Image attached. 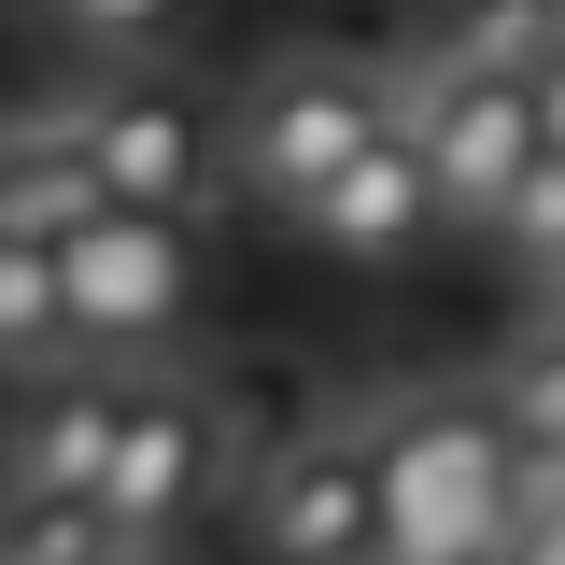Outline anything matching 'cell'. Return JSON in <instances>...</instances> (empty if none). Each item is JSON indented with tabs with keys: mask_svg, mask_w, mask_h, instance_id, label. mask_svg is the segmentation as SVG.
<instances>
[{
	"mask_svg": "<svg viewBox=\"0 0 565 565\" xmlns=\"http://www.w3.org/2000/svg\"><path fill=\"white\" fill-rule=\"evenodd\" d=\"M367 467H382V537L396 565H494L509 537V494H523V424L494 382H438L367 411Z\"/></svg>",
	"mask_w": 565,
	"mask_h": 565,
	"instance_id": "1",
	"label": "cell"
},
{
	"mask_svg": "<svg viewBox=\"0 0 565 565\" xmlns=\"http://www.w3.org/2000/svg\"><path fill=\"white\" fill-rule=\"evenodd\" d=\"M382 141H396V85L353 71V57H326V43H311V57H269L241 99H226V170H241L282 226H297L311 199H340Z\"/></svg>",
	"mask_w": 565,
	"mask_h": 565,
	"instance_id": "2",
	"label": "cell"
},
{
	"mask_svg": "<svg viewBox=\"0 0 565 565\" xmlns=\"http://www.w3.org/2000/svg\"><path fill=\"white\" fill-rule=\"evenodd\" d=\"M241 467H255V452H241V424L212 411V382L141 367V382H128V424H114V481H99V509H114L128 565L184 552L212 509H226V481H241Z\"/></svg>",
	"mask_w": 565,
	"mask_h": 565,
	"instance_id": "3",
	"label": "cell"
},
{
	"mask_svg": "<svg viewBox=\"0 0 565 565\" xmlns=\"http://www.w3.org/2000/svg\"><path fill=\"white\" fill-rule=\"evenodd\" d=\"M57 282H71V353L85 367H170V340L199 326V297H212L199 226H170V212H99L57 255Z\"/></svg>",
	"mask_w": 565,
	"mask_h": 565,
	"instance_id": "4",
	"label": "cell"
},
{
	"mask_svg": "<svg viewBox=\"0 0 565 565\" xmlns=\"http://www.w3.org/2000/svg\"><path fill=\"white\" fill-rule=\"evenodd\" d=\"M396 141L424 156V184L452 199V226H481V241H494V212L523 199V170L552 156V141H537V85H494V71H467L452 43H424V57L396 71Z\"/></svg>",
	"mask_w": 565,
	"mask_h": 565,
	"instance_id": "5",
	"label": "cell"
},
{
	"mask_svg": "<svg viewBox=\"0 0 565 565\" xmlns=\"http://www.w3.org/2000/svg\"><path fill=\"white\" fill-rule=\"evenodd\" d=\"M241 537L269 565H396L367 424H297V438H269V452L241 467Z\"/></svg>",
	"mask_w": 565,
	"mask_h": 565,
	"instance_id": "6",
	"label": "cell"
},
{
	"mask_svg": "<svg viewBox=\"0 0 565 565\" xmlns=\"http://www.w3.org/2000/svg\"><path fill=\"white\" fill-rule=\"evenodd\" d=\"M212 128L170 71H114V85H85L71 99V141H85V170H99V199L114 212H170V226H199L212 199Z\"/></svg>",
	"mask_w": 565,
	"mask_h": 565,
	"instance_id": "7",
	"label": "cell"
},
{
	"mask_svg": "<svg viewBox=\"0 0 565 565\" xmlns=\"http://www.w3.org/2000/svg\"><path fill=\"white\" fill-rule=\"evenodd\" d=\"M128 382H141V367H57V382H29L14 424H0V494H99V481H114Z\"/></svg>",
	"mask_w": 565,
	"mask_h": 565,
	"instance_id": "8",
	"label": "cell"
},
{
	"mask_svg": "<svg viewBox=\"0 0 565 565\" xmlns=\"http://www.w3.org/2000/svg\"><path fill=\"white\" fill-rule=\"evenodd\" d=\"M438 226H452V199L424 184V156H411V141H382V156L353 170L340 199H311V212H297V241H311V255H340V269H411Z\"/></svg>",
	"mask_w": 565,
	"mask_h": 565,
	"instance_id": "9",
	"label": "cell"
},
{
	"mask_svg": "<svg viewBox=\"0 0 565 565\" xmlns=\"http://www.w3.org/2000/svg\"><path fill=\"white\" fill-rule=\"evenodd\" d=\"M99 170H85V141H71V99H43V114H0V241H43V255H71L85 226H99Z\"/></svg>",
	"mask_w": 565,
	"mask_h": 565,
	"instance_id": "10",
	"label": "cell"
},
{
	"mask_svg": "<svg viewBox=\"0 0 565 565\" xmlns=\"http://www.w3.org/2000/svg\"><path fill=\"white\" fill-rule=\"evenodd\" d=\"M57 367H85L71 353V282L43 241H0V382H57Z\"/></svg>",
	"mask_w": 565,
	"mask_h": 565,
	"instance_id": "11",
	"label": "cell"
},
{
	"mask_svg": "<svg viewBox=\"0 0 565 565\" xmlns=\"http://www.w3.org/2000/svg\"><path fill=\"white\" fill-rule=\"evenodd\" d=\"M467 71H494V85H537V71L565 57V0H452V29H438Z\"/></svg>",
	"mask_w": 565,
	"mask_h": 565,
	"instance_id": "12",
	"label": "cell"
},
{
	"mask_svg": "<svg viewBox=\"0 0 565 565\" xmlns=\"http://www.w3.org/2000/svg\"><path fill=\"white\" fill-rule=\"evenodd\" d=\"M0 565H128L99 494H0Z\"/></svg>",
	"mask_w": 565,
	"mask_h": 565,
	"instance_id": "13",
	"label": "cell"
},
{
	"mask_svg": "<svg viewBox=\"0 0 565 565\" xmlns=\"http://www.w3.org/2000/svg\"><path fill=\"white\" fill-rule=\"evenodd\" d=\"M494 255H509L523 282H552V297H565V156H537V170H523V199L494 212Z\"/></svg>",
	"mask_w": 565,
	"mask_h": 565,
	"instance_id": "14",
	"label": "cell"
},
{
	"mask_svg": "<svg viewBox=\"0 0 565 565\" xmlns=\"http://www.w3.org/2000/svg\"><path fill=\"white\" fill-rule=\"evenodd\" d=\"M43 14H57L85 57H156V43H170V29H184L199 0H43Z\"/></svg>",
	"mask_w": 565,
	"mask_h": 565,
	"instance_id": "15",
	"label": "cell"
},
{
	"mask_svg": "<svg viewBox=\"0 0 565 565\" xmlns=\"http://www.w3.org/2000/svg\"><path fill=\"white\" fill-rule=\"evenodd\" d=\"M494 396H509V424H523L537 452H565V340H537L509 382H494Z\"/></svg>",
	"mask_w": 565,
	"mask_h": 565,
	"instance_id": "16",
	"label": "cell"
},
{
	"mask_svg": "<svg viewBox=\"0 0 565 565\" xmlns=\"http://www.w3.org/2000/svg\"><path fill=\"white\" fill-rule=\"evenodd\" d=\"M537 141H552V156H565V57L537 71Z\"/></svg>",
	"mask_w": 565,
	"mask_h": 565,
	"instance_id": "17",
	"label": "cell"
},
{
	"mask_svg": "<svg viewBox=\"0 0 565 565\" xmlns=\"http://www.w3.org/2000/svg\"><path fill=\"white\" fill-rule=\"evenodd\" d=\"M494 565H523V552H494Z\"/></svg>",
	"mask_w": 565,
	"mask_h": 565,
	"instance_id": "18",
	"label": "cell"
}]
</instances>
